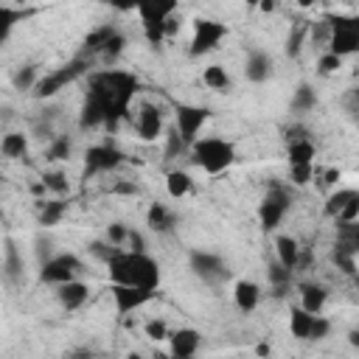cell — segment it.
Listing matches in <instances>:
<instances>
[{
  "mask_svg": "<svg viewBox=\"0 0 359 359\" xmlns=\"http://www.w3.org/2000/svg\"><path fill=\"white\" fill-rule=\"evenodd\" d=\"M334 222H337V224H353V222H359V194L345 202V208L339 210V216H337Z\"/></svg>",
  "mask_w": 359,
  "mask_h": 359,
  "instance_id": "cell-45",
  "label": "cell"
},
{
  "mask_svg": "<svg viewBox=\"0 0 359 359\" xmlns=\"http://www.w3.org/2000/svg\"><path fill=\"white\" fill-rule=\"evenodd\" d=\"M258 11H264V14H272V11H278V0H261Z\"/></svg>",
  "mask_w": 359,
  "mask_h": 359,
  "instance_id": "cell-52",
  "label": "cell"
},
{
  "mask_svg": "<svg viewBox=\"0 0 359 359\" xmlns=\"http://www.w3.org/2000/svg\"><path fill=\"white\" fill-rule=\"evenodd\" d=\"M115 31V25L112 22H107V25H98V28H93L87 36H84V42H81V56H87V59H93V56H98L101 53V48H104V42L109 39V34Z\"/></svg>",
  "mask_w": 359,
  "mask_h": 359,
  "instance_id": "cell-29",
  "label": "cell"
},
{
  "mask_svg": "<svg viewBox=\"0 0 359 359\" xmlns=\"http://www.w3.org/2000/svg\"><path fill=\"white\" fill-rule=\"evenodd\" d=\"M188 157L191 163L208 174V177H216V174H224L236 160H238V151H236V143L227 140V137H219V135H208V137H196L191 146H188Z\"/></svg>",
  "mask_w": 359,
  "mask_h": 359,
  "instance_id": "cell-3",
  "label": "cell"
},
{
  "mask_svg": "<svg viewBox=\"0 0 359 359\" xmlns=\"http://www.w3.org/2000/svg\"><path fill=\"white\" fill-rule=\"evenodd\" d=\"M123 247H126V250H137V252H146V238H143V233L129 227V236H126V244H123Z\"/></svg>",
  "mask_w": 359,
  "mask_h": 359,
  "instance_id": "cell-48",
  "label": "cell"
},
{
  "mask_svg": "<svg viewBox=\"0 0 359 359\" xmlns=\"http://www.w3.org/2000/svg\"><path fill=\"white\" fill-rule=\"evenodd\" d=\"M140 93V79L121 67H104L87 73V93L104 112V129L115 132L121 121L132 115V104Z\"/></svg>",
  "mask_w": 359,
  "mask_h": 359,
  "instance_id": "cell-1",
  "label": "cell"
},
{
  "mask_svg": "<svg viewBox=\"0 0 359 359\" xmlns=\"http://www.w3.org/2000/svg\"><path fill=\"white\" fill-rule=\"evenodd\" d=\"M87 73H90V59L79 53V56H73L70 62H65V65H59V67L42 73V76L36 79L31 95L39 98V101H48V98L59 95L62 90H67V84H73L76 79H81V76H87Z\"/></svg>",
  "mask_w": 359,
  "mask_h": 359,
  "instance_id": "cell-4",
  "label": "cell"
},
{
  "mask_svg": "<svg viewBox=\"0 0 359 359\" xmlns=\"http://www.w3.org/2000/svg\"><path fill=\"white\" fill-rule=\"evenodd\" d=\"M266 278H269L272 294H275V297H286V292L292 289V278H294V269H286V266H280V264L275 261V264H269V269H266Z\"/></svg>",
  "mask_w": 359,
  "mask_h": 359,
  "instance_id": "cell-31",
  "label": "cell"
},
{
  "mask_svg": "<svg viewBox=\"0 0 359 359\" xmlns=\"http://www.w3.org/2000/svg\"><path fill=\"white\" fill-rule=\"evenodd\" d=\"M165 132V112L154 101H140L135 109V135L143 143H157Z\"/></svg>",
  "mask_w": 359,
  "mask_h": 359,
  "instance_id": "cell-12",
  "label": "cell"
},
{
  "mask_svg": "<svg viewBox=\"0 0 359 359\" xmlns=\"http://www.w3.org/2000/svg\"><path fill=\"white\" fill-rule=\"evenodd\" d=\"M28 149H31V137L20 129H11L0 137V154L6 160H22L28 154Z\"/></svg>",
  "mask_w": 359,
  "mask_h": 359,
  "instance_id": "cell-24",
  "label": "cell"
},
{
  "mask_svg": "<svg viewBox=\"0 0 359 359\" xmlns=\"http://www.w3.org/2000/svg\"><path fill=\"white\" fill-rule=\"evenodd\" d=\"M323 177H325V182H328V185H339V180H342V171H339V168H328Z\"/></svg>",
  "mask_w": 359,
  "mask_h": 359,
  "instance_id": "cell-51",
  "label": "cell"
},
{
  "mask_svg": "<svg viewBox=\"0 0 359 359\" xmlns=\"http://www.w3.org/2000/svg\"><path fill=\"white\" fill-rule=\"evenodd\" d=\"M180 11V0H140L135 8L143 36L149 45H163L165 42V22Z\"/></svg>",
  "mask_w": 359,
  "mask_h": 359,
  "instance_id": "cell-5",
  "label": "cell"
},
{
  "mask_svg": "<svg viewBox=\"0 0 359 359\" xmlns=\"http://www.w3.org/2000/svg\"><path fill=\"white\" fill-rule=\"evenodd\" d=\"M297 294H300V303L297 306H303L311 314H323V309H325V303L331 297L328 286L320 283V280H303V283H297Z\"/></svg>",
  "mask_w": 359,
  "mask_h": 359,
  "instance_id": "cell-19",
  "label": "cell"
},
{
  "mask_svg": "<svg viewBox=\"0 0 359 359\" xmlns=\"http://www.w3.org/2000/svg\"><path fill=\"white\" fill-rule=\"evenodd\" d=\"M210 115H213L210 107H202V104H177L174 107V129L185 146H191L202 135V126L210 121Z\"/></svg>",
  "mask_w": 359,
  "mask_h": 359,
  "instance_id": "cell-11",
  "label": "cell"
},
{
  "mask_svg": "<svg viewBox=\"0 0 359 359\" xmlns=\"http://www.w3.org/2000/svg\"><path fill=\"white\" fill-rule=\"evenodd\" d=\"M31 11H20V8H8V6H0V48L11 39L14 28L28 17Z\"/></svg>",
  "mask_w": 359,
  "mask_h": 359,
  "instance_id": "cell-32",
  "label": "cell"
},
{
  "mask_svg": "<svg viewBox=\"0 0 359 359\" xmlns=\"http://www.w3.org/2000/svg\"><path fill=\"white\" fill-rule=\"evenodd\" d=\"M126 236H129V227H126L123 222H112V224H107L104 238H107L112 247H123V244H126Z\"/></svg>",
  "mask_w": 359,
  "mask_h": 359,
  "instance_id": "cell-44",
  "label": "cell"
},
{
  "mask_svg": "<svg viewBox=\"0 0 359 359\" xmlns=\"http://www.w3.org/2000/svg\"><path fill=\"white\" fill-rule=\"evenodd\" d=\"M188 266L205 283H219V280H224L230 275L224 258L219 252H210V250H191L188 252Z\"/></svg>",
  "mask_w": 359,
  "mask_h": 359,
  "instance_id": "cell-13",
  "label": "cell"
},
{
  "mask_svg": "<svg viewBox=\"0 0 359 359\" xmlns=\"http://www.w3.org/2000/svg\"><path fill=\"white\" fill-rule=\"evenodd\" d=\"M163 137H165V157H180V154L188 151V146L182 143V137L177 135L174 126H168V129L163 132Z\"/></svg>",
  "mask_w": 359,
  "mask_h": 359,
  "instance_id": "cell-42",
  "label": "cell"
},
{
  "mask_svg": "<svg viewBox=\"0 0 359 359\" xmlns=\"http://www.w3.org/2000/svg\"><path fill=\"white\" fill-rule=\"evenodd\" d=\"M123 48H126V36L115 28V31L109 34V39L104 42V48H101V53H98V56H101V59H107V62H109V59L115 62V59L123 53Z\"/></svg>",
  "mask_w": 359,
  "mask_h": 359,
  "instance_id": "cell-37",
  "label": "cell"
},
{
  "mask_svg": "<svg viewBox=\"0 0 359 359\" xmlns=\"http://www.w3.org/2000/svg\"><path fill=\"white\" fill-rule=\"evenodd\" d=\"M56 292V303H59V309L62 311H79V309H84V303L90 300V283L87 280H81V278H70V280H65V283H59V286H53Z\"/></svg>",
  "mask_w": 359,
  "mask_h": 359,
  "instance_id": "cell-15",
  "label": "cell"
},
{
  "mask_svg": "<svg viewBox=\"0 0 359 359\" xmlns=\"http://www.w3.org/2000/svg\"><path fill=\"white\" fill-rule=\"evenodd\" d=\"M146 224L151 233H171L177 227V213L165 202H151L146 208Z\"/></svg>",
  "mask_w": 359,
  "mask_h": 359,
  "instance_id": "cell-21",
  "label": "cell"
},
{
  "mask_svg": "<svg viewBox=\"0 0 359 359\" xmlns=\"http://www.w3.org/2000/svg\"><path fill=\"white\" fill-rule=\"evenodd\" d=\"M314 107H317V93H314V87H311L309 81H300V84L294 87V93H292L289 109L297 112V115H306V112H311Z\"/></svg>",
  "mask_w": 359,
  "mask_h": 359,
  "instance_id": "cell-30",
  "label": "cell"
},
{
  "mask_svg": "<svg viewBox=\"0 0 359 359\" xmlns=\"http://www.w3.org/2000/svg\"><path fill=\"white\" fill-rule=\"evenodd\" d=\"M101 3H107L109 8H115L121 14H129V11H135L140 6V0H101Z\"/></svg>",
  "mask_w": 359,
  "mask_h": 359,
  "instance_id": "cell-49",
  "label": "cell"
},
{
  "mask_svg": "<svg viewBox=\"0 0 359 359\" xmlns=\"http://www.w3.org/2000/svg\"><path fill=\"white\" fill-rule=\"evenodd\" d=\"M0 180H3V168H0Z\"/></svg>",
  "mask_w": 359,
  "mask_h": 359,
  "instance_id": "cell-55",
  "label": "cell"
},
{
  "mask_svg": "<svg viewBox=\"0 0 359 359\" xmlns=\"http://www.w3.org/2000/svg\"><path fill=\"white\" fill-rule=\"evenodd\" d=\"M3 269H6V275H8L11 280H17V278L22 275V255H20V250H17L14 244H6V258H3Z\"/></svg>",
  "mask_w": 359,
  "mask_h": 359,
  "instance_id": "cell-40",
  "label": "cell"
},
{
  "mask_svg": "<svg viewBox=\"0 0 359 359\" xmlns=\"http://www.w3.org/2000/svg\"><path fill=\"white\" fill-rule=\"evenodd\" d=\"M126 163V154L115 146V143H95L84 151V168L81 177H98V174H112L115 168H121Z\"/></svg>",
  "mask_w": 359,
  "mask_h": 359,
  "instance_id": "cell-9",
  "label": "cell"
},
{
  "mask_svg": "<svg viewBox=\"0 0 359 359\" xmlns=\"http://www.w3.org/2000/svg\"><path fill=\"white\" fill-rule=\"evenodd\" d=\"M70 154H73V140L67 135L50 137V143L45 149V160L48 163H65V160H70Z\"/></svg>",
  "mask_w": 359,
  "mask_h": 359,
  "instance_id": "cell-35",
  "label": "cell"
},
{
  "mask_svg": "<svg viewBox=\"0 0 359 359\" xmlns=\"http://www.w3.org/2000/svg\"><path fill=\"white\" fill-rule=\"evenodd\" d=\"M272 73H275V59L266 50L252 48L247 53V59H244V79L250 84H264V81L272 79Z\"/></svg>",
  "mask_w": 359,
  "mask_h": 359,
  "instance_id": "cell-17",
  "label": "cell"
},
{
  "mask_svg": "<svg viewBox=\"0 0 359 359\" xmlns=\"http://www.w3.org/2000/svg\"><path fill=\"white\" fill-rule=\"evenodd\" d=\"M224 39H227V25H224L222 20H213V17H196V20H194V28H191L188 53H191L194 59L208 56V53H213Z\"/></svg>",
  "mask_w": 359,
  "mask_h": 359,
  "instance_id": "cell-7",
  "label": "cell"
},
{
  "mask_svg": "<svg viewBox=\"0 0 359 359\" xmlns=\"http://www.w3.org/2000/svg\"><path fill=\"white\" fill-rule=\"evenodd\" d=\"M314 157H317V146H314V140L309 137V132L294 135V137H286V163H289V165L314 163Z\"/></svg>",
  "mask_w": 359,
  "mask_h": 359,
  "instance_id": "cell-20",
  "label": "cell"
},
{
  "mask_svg": "<svg viewBox=\"0 0 359 359\" xmlns=\"http://www.w3.org/2000/svg\"><path fill=\"white\" fill-rule=\"evenodd\" d=\"M104 266H107L109 283H129V286H143V289L157 292V286L163 280L160 264L149 252H137V250H126V247H118L104 261Z\"/></svg>",
  "mask_w": 359,
  "mask_h": 359,
  "instance_id": "cell-2",
  "label": "cell"
},
{
  "mask_svg": "<svg viewBox=\"0 0 359 359\" xmlns=\"http://www.w3.org/2000/svg\"><path fill=\"white\" fill-rule=\"evenodd\" d=\"M165 194L171 199H185L188 194H194V177L185 171V168H171L165 174Z\"/></svg>",
  "mask_w": 359,
  "mask_h": 359,
  "instance_id": "cell-27",
  "label": "cell"
},
{
  "mask_svg": "<svg viewBox=\"0 0 359 359\" xmlns=\"http://www.w3.org/2000/svg\"><path fill=\"white\" fill-rule=\"evenodd\" d=\"M300 6H311V0H300Z\"/></svg>",
  "mask_w": 359,
  "mask_h": 359,
  "instance_id": "cell-54",
  "label": "cell"
},
{
  "mask_svg": "<svg viewBox=\"0 0 359 359\" xmlns=\"http://www.w3.org/2000/svg\"><path fill=\"white\" fill-rule=\"evenodd\" d=\"M306 28H309V25H294V28L289 31V36H286V53H289V56H300V50H303V45H306Z\"/></svg>",
  "mask_w": 359,
  "mask_h": 359,
  "instance_id": "cell-41",
  "label": "cell"
},
{
  "mask_svg": "<svg viewBox=\"0 0 359 359\" xmlns=\"http://www.w3.org/2000/svg\"><path fill=\"white\" fill-rule=\"evenodd\" d=\"M241 3H244L247 8H258V6H261V0H241Z\"/></svg>",
  "mask_w": 359,
  "mask_h": 359,
  "instance_id": "cell-53",
  "label": "cell"
},
{
  "mask_svg": "<svg viewBox=\"0 0 359 359\" xmlns=\"http://www.w3.org/2000/svg\"><path fill=\"white\" fill-rule=\"evenodd\" d=\"M70 202H65L62 196H53V199H39V208H36V222L42 227H56L65 213H67Z\"/></svg>",
  "mask_w": 359,
  "mask_h": 359,
  "instance_id": "cell-23",
  "label": "cell"
},
{
  "mask_svg": "<svg viewBox=\"0 0 359 359\" xmlns=\"http://www.w3.org/2000/svg\"><path fill=\"white\" fill-rule=\"evenodd\" d=\"M39 182H42V185H45V191H48V194H53V196H65V194H70V180H67V174H65L62 168L42 171Z\"/></svg>",
  "mask_w": 359,
  "mask_h": 359,
  "instance_id": "cell-33",
  "label": "cell"
},
{
  "mask_svg": "<svg viewBox=\"0 0 359 359\" xmlns=\"http://www.w3.org/2000/svg\"><path fill=\"white\" fill-rule=\"evenodd\" d=\"M202 84L213 93H230L233 90V79H230L227 67L219 65V62H210V65L202 67Z\"/></svg>",
  "mask_w": 359,
  "mask_h": 359,
  "instance_id": "cell-25",
  "label": "cell"
},
{
  "mask_svg": "<svg viewBox=\"0 0 359 359\" xmlns=\"http://www.w3.org/2000/svg\"><path fill=\"white\" fill-rule=\"evenodd\" d=\"M289 208H292V196H289L286 185H272V188L264 194V199L258 202V210H255L261 230H264V233H275V230L283 224Z\"/></svg>",
  "mask_w": 359,
  "mask_h": 359,
  "instance_id": "cell-8",
  "label": "cell"
},
{
  "mask_svg": "<svg viewBox=\"0 0 359 359\" xmlns=\"http://www.w3.org/2000/svg\"><path fill=\"white\" fill-rule=\"evenodd\" d=\"M165 339H168V353H171L174 359H191V356H196L199 348H202V334H199L196 328H191V325L177 328V331H168Z\"/></svg>",
  "mask_w": 359,
  "mask_h": 359,
  "instance_id": "cell-16",
  "label": "cell"
},
{
  "mask_svg": "<svg viewBox=\"0 0 359 359\" xmlns=\"http://www.w3.org/2000/svg\"><path fill=\"white\" fill-rule=\"evenodd\" d=\"M314 163H303V165H289V182L294 188H306L314 182Z\"/></svg>",
  "mask_w": 359,
  "mask_h": 359,
  "instance_id": "cell-39",
  "label": "cell"
},
{
  "mask_svg": "<svg viewBox=\"0 0 359 359\" xmlns=\"http://www.w3.org/2000/svg\"><path fill=\"white\" fill-rule=\"evenodd\" d=\"M39 76H42V73H39L36 65H22V67H17V70L11 73V87H14L17 93H31Z\"/></svg>",
  "mask_w": 359,
  "mask_h": 359,
  "instance_id": "cell-34",
  "label": "cell"
},
{
  "mask_svg": "<svg viewBox=\"0 0 359 359\" xmlns=\"http://www.w3.org/2000/svg\"><path fill=\"white\" fill-rule=\"evenodd\" d=\"M328 334H331V320L323 317V314H317L314 317V328H311V339L317 342V339H325Z\"/></svg>",
  "mask_w": 359,
  "mask_h": 359,
  "instance_id": "cell-46",
  "label": "cell"
},
{
  "mask_svg": "<svg viewBox=\"0 0 359 359\" xmlns=\"http://www.w3.org/2000/svg\"><path fill=\"white\" fill-rule=\"evenodd\" d=\"M84 269L81 258L76 252H56V255H48L42 264H39V283L45 286H59L70 278H79Z\"/></svg>",
  "mask_w": 359,
  "mask_h": 359,
  "instance_id": "cell-10",
  "label": "cell"
},
{
  "mask_svg": "<svg viewBox=\"0 0 359 359\" xmlns=\"http://www.w3.org/2000/svg\"><path fill=\"white\" fill-rule=\"evenodd\" d=\"M168 323L163 320V317H151V320H146V325H143V334L149 337V339H154V342H160V339H165L168 337Z\"/></svg>",
  "mask_w": 359,
  "mask_h": 359,
  "instance_id": "cell-43",
  "label": "cell"
},
{
  "mask_svg": "<svg viewBox=\"0 0 359 359\" xmlns=\"http://www.w3.org/2000/svg\"><path fill=\"white\" fill-rule=\"evenodd\" d=\"M314 317L311 311H306L303 306H292L289 311V334L300 342H309L311 339V328H314Z\"/></svg>",
  "mask_w": 359,
  "mask_h": 359,
  "instance_id": "cell-26",
  "label": "cell"
},
{
  "mask_svg": "<svg viewBox=\"0 0 359 359\" xmlns=\"http://www.w3.org/2000/svg\"><path fill=\"white\" fill-rule=\"evenodd\" d=\"M342 65H345L342 56H337V53H331V50H323V53L317 56V76H334V73L342 70Z\"/></svg>",
  "mask_w": 359,
  "mask_h": 359,
  "instance_id": "cell-38",
  "label": "cell"
},
{
  "mask_svg": "<svg viewBox=\"0 0 359 359\" xmlns=\"http://www.w3.org/2000/svg\"><path fill=\"white\" fill-rule=\"evenodd\" d=\"M109 294H112L118 314H132V311H140L143 306H149L157 292L143 289V286H129V283H109Z\"/></svg>",
  "mask_w": 359,
  "mask_h": 359,
  "instance_id": "cell-14",
  "label": "cell"
},
{
  "mask_svg": "<svg viewBox=\"0 0 359 359\" xmlns=\"http://www.w3.org/2000/svg\"><path fill=\"white\" fill-rule=\"evenodd\" d=\"M79 129H81V132L104 129V112H101V107H98L90 95H84V101H81V107H79Z\"/></svg>",
  "mask_w": 359,
  "mask_h": 359,
  "instance_id": "cell-28",
  "label": "cell"
},
{
  "mask_svg": "<svg viewBox=\"0 0 359 359\" xmlns=\"http://www.w3.org/2000/svg\"><path fill=\"white\" fill-rule=\"evenodd\" d=\"M328 42L325 50L348 59L359 50V20L353 14H328Z\"/></svg>",
  "mask_w": 359,
  "mask_h": 359,
  "instance_id": "cell-6",
  "label": "cell"
},
{
  "mask_svg": "<svg viewBox=\"0 0 359 359\" xmlns=\"http://www.w3.org/2000/svg\"><path fill=\"white\" fill-rule=\"evenodd\" d=\"M261 283L252 280V278H238L233 283V306L241 311V314H252L258 306H261Z\"/></svg>",
  "mask_w": 359,
  "mask_h": 359,
  "instance_id": "cell-18",
  "label": "cell"
},
{
  "mask_svg": "<svg viewBox=\"0 0 359 359\" xmlns=\"http://www.w3.org/2000/svg\"><path fill=\"white\" fill-rule=\"evenodd\" d=\"M356 194H359L356 188H339V185H337V188L325 196V208H323V210H325V216H328V219H337V216H339V210L345 208V202H348V199H353Z\"/></svg>",
  "mask_w": 359,
  "mask_h": 359,
  "instance_id": "cell-36",
  "label": "cell"
},
{
  "mask_svg": "<svg viewBox=\"0 0 359 359\" xmlns=\"http://www.w3.org/2000/svg\"><path fill=\"white\" fill-rule=\"evenodd\" d=\"M275 258H278L280 266L297 269L300 266V258H303L300 241L294 236H275Z\"/></svg>",
  "mask_w": 359,
  "mask_h": 359,
  "instance_id": "cell-22",
  "label": "cell"
},
{
  "mask_svg": "<svg viewBox=\"0 0 359 359\" xmlns=\"http://www.w3.org/2000/svg\"><path fill=\"white\" fill-rule=\"evenodd\" d=\"M115 250H118V247H112L107 238H104V241H90V252H93L98 261H107V258H109Z\"/></svg>",
  "mask_w": 359,
  "mask_h": 359,
  "instance_id": "cell-47",
  "label": "cell"
},
{
  "mask_svg": "<svg viewBox=\"0 0 359 359\" xmlns=\"http://www.w3.org/2000/svg\"><path fill=\"white\" fill-rule=\"evenodd\" d=\"M112 194H126V196H137V194H140V188H137L135 182H115V185H112Z\"/></svg>",
  "mask_w": 359,
  "mask_h": 359,
  "instance_id": "cell-50",
  "label": "cell"
}]
</instances>
